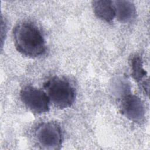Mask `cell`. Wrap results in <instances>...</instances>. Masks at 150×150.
I'll use <instances>...</instances> for the list:
<instances>
[{
	"label": "cell",
	"instance_id": "3",
	"mask_svg": "<svg viewBox=\"0 0 150 150\" xmlns=\"http://www.w3.org/2000/svg\"><path fill=\"white\" fill-rule=\"evenodd\" d=\"M35 138L39 146L45 149H59L63 142L60 126L54 122H46L38 125Z\"/></svg>",
	"mask_w": 150,
	"mask_h": 150
},
{
	"label": "cell",
	"instance_id": "4",
	"mask_svg": "<svg viewBox=\"0 0 150 150\" xmlns=\"http://www.w3.org/2000/svg\"><path fill=\"white\" fill-rule=\"evenodd\" d=\"M20 97L24 105L33 112L43 114L49 110V98L46 93L39 88L25 86L21 90Z\"/></svg>",
	"mask_w": 150,
	"mask_h": 150
},
{
	"label": "cell",
	"instance_id": "7",
	"mask_svg": "<svg viewBox=\"0 0 150 150\" xmlns=\"http://www.w3.org/2000/svg\"><path fill=\"white\" fill-rule=\"evenodd\" d=\"M93 12L99 19L111 22L115 17L113 1L107 0L94 1L92 2Z\"/></svg>",
	"mask_w": 150,
	"mask_h": 150
},
{
	"label": "cell",
	"instance_id": "2",
	"mask_svg": "<svg viewBox=\"0 0 150 150\" xmlns=\"http://www.w3.org/2000/svg\"><path fill=\"white\" fill-rule=\"evenodd\" d=\"M43 87L49 100L56 107L66 108L74 103L75 89L66 79L53 77L44 83Z\"/></svg>",
	"mask_w": 150,
	"mask_h": 150
},
{
	"label": "cell",
	"instance_id": "8",
	"mask_svg": "<svg viewBox=\"0 0 150 150\" xmlns=\"http://www.w3.org/2000/svg\"><path fill=\"white\" fill-rule=\"evenodd\" d=\"M132 76L138 82L141 83L142 88L146 94L148 93V81H146V72L143 68L142 60L139 56H134L131 60Z\"/></svg>",
	"mask_w": 150,
	"mask_h": 150
},
{
	"label": "cell",
	"instance_id": "1",
	"mask_svg": "<svg viewBox=\"0 0 150 150\" xmlns=\"http://www.w3.org/2000/svg\"><path fill=\"white\" fill-rule=\"evenodd\" d=\"M13 36L16 50L23 55L36 57L45 52L44 37L34 24L29 22L18 24L13 29Z\"/></svg>",
	"mask_w": 150,
	"mask_h": 150
},
{
	"label": "cell",
	"instance_id": "6",
	"mask_svg": "<svg viewBox=\"0 0 150 150\" xmlns=\"http://www.w3.org/2000/svg\"><path fill=\"white\" fill-rule=\"evenodd\" d=\"M115 17L122 23L131 22L136 16L135 5L128 1H113Z\"/></svg>",
	"mask_w": 150,
	"mask_h": 150
},
{
	"label": "cell",
	"instance_id": "5",
	"mask_svg": "<svg viewBox=\"0 0 150 150\" xmlns=\"http://www.w3.org/2000/svg\"><path fill=\"white\" fill-rule=\"evenodd\" d=\"M121 110L126 118L133 122H141L144 120L145 111L144 104L135 95L127 93L124 96Z\"/></svg>",
	"mask_w": 150,
	"mask_h": 150
}]
</instances>
